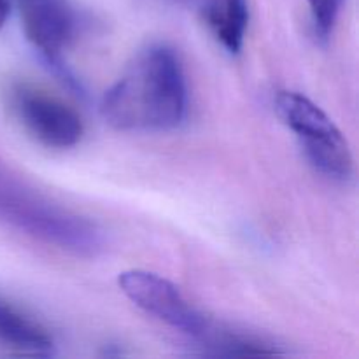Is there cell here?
Returning a JSON list of instances; mask_svg holds the SVG:
<instances>
[{
    "label": "cell",
    "mask_w": 359,
    "mask_h": 359,
    "mask_svg": "<svg viewBox=\"0 0 359 359\" xmlns=\"http://www.w3.org/2000/svg\"><path fill=\"white\" fill-rule=\"evenodd\" d=\"M186 111L188 88L181 60L163 44L142 49L100 102L104 121L121 132L177 128Z\"/></svg>",
    "instance_id": "obj_1"
},
{
    "label": "cell",
    "mask_w": 359,
    "mask_h": 359,
    "mask_svg": "<svg viewBox=\"0 0 359 359\" xmlns=\"http://www.w3.org/2000/svg\"><path fill=\"white\" fill-rule=\"evenodd\" d=\"M0 223L77 256H95L104 249V235L97 224L41 195L4 167Z\"/></svg>",
    "instance_id": "obj_2"
},
{
    "label": "cell",
    "mask_w": 359,
    "mask_h": 359,
    "mask_svg": "<svg viewBox=\"0 0 359 359\" xmlns=\"http://www.w3.org/2000/svg\"><path fill=\"white\" fill-rule=\"evenodd\" d=\"M276 112L297 135L309 161L328 179L347 181L353 175V154L339 126L318 104L297 91H280Z\"/></svg>",
    "instance_id": "obj_3"
},
{
    "label": "cell",
    "mask_w": 359,
    "mask_h": 359,
    "mask_svg": "<svg viewBox=\"0 0 359 359\" xmlns=\"http://www.w3.org/2000/svg\"><path fill=\"white\" fill-rule=\"evenodd\" d=\"M119 290L133 305L175 332L205 346L217 326L193 307L174 283L147 270H126L118 277Z\"/></svg>",
    "instance_id": "obj_4"
},
{
    "label": "cell",
    "mask_w": 359,
    "mask_h": 359,
    "mask_svg": "<svg viewBox=\"0 0 359 359\" xmlns=\"http://www.w3.org/2000/svg\"><path fill=\"white\" fill-rule=\"evenodd\" d=\"M11 107L28 133L53 149H69L83 137L81 116L55 95L27 83L9 91Z\"/></svg>",
    "instance_id": "obj_5"
},
{
    "label": "cell",
    "mask_w": 359,
    "mask_h": 359,
    "mask_svg": "<svg viewBox=\"0 0 359 359\" xmlns=\"http://www.w3.org/2000/svg\"><path fill=\"white\" fill-rule=\"evenodd\" d=\"M25 37L49 67L76 84L62 62V53L77 37L79 16L69 0H18Z\"/></svg>",
    "instance_id": "obj_6"
},
{
    "label": "cell",
    "mask_w": 359,
    "mask_h": 359,
    "mask_svg": "<svg viewBox=\"0 0 359 359\" xmlns=\"http://www.w3.org/2000/svg\"><path fill=\"white\" fill-rule=\"evenodd\" d=\"M210 34L230 55L244 46L249 25L248 0H188Z\"/></svg>",
    "instance_id": "obj_7"
},
{
    "label": "cell",
    "mask_w": 359,
    "mask_h": 359,
    "mask_svg": "<svg viewBox=\"0 0 359 359\" xmlns=\"http://www.w3.org/2000/svg\"><path fill=\"white\" fill-rule=\"evenodd\" d=\"M0 346L28 356L55 353V340L48 330L4 300H0Z\"/></svg>",
    "instance_id": "obj_8"
},
{
    "label": "cell",
    "mask_w": 359,
    "mask_h": 359,
    "mask_svg": "<svg viewBox=\"0 0 359 359\" xmlns=\"http://www.w3.org/2000/svg\"><path fill=\"white\" fill-rule=\"evenodd\" d=\"M311 9L312 23L318 39L326 41L333 32L339 14L342 11L344 0H307Z\"/></svg>",
    "instance_id": "obj_9"
},
{
    "label": "cell",
    "mask_w": 359,
    "mask_h": 359,
    "mask_svg": "<svg viewBox=\"0 0 359 359\" xmlns=\"http://www.w3.org/2000/svg\"><path fill=\"white\" fill-rule=\"evenodd\" d=\"M11 13V0H0V28L6 23L7 16Z\"/></svg>",
    "instance_id": "obj_10"
}]
</instances>
